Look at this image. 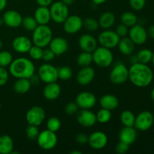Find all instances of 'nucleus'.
<instances>
[{"label":"nucleus","mask_w":154,"mask_h":154,"mask_svg":"<svg viewBox=\"0 0 154 154\" xmlns=\"http://www.w3.org/2000/svg\"><path fill=\"white\" fill-rule=\"evenodd\" d=\"M61 93V87L57 82L46 84L44 87L43 95L44 97L50 101L57 99Z\"/></svg>","instance_id":"nucleus-23"},{"label":"nucleus","mask_w":154,"mask_h":154,"mask_svg":"<svg viewBox=\"0 0 154 154\" xmlns=\"http://www.w3.org/2000/svg\"><path fill=\"white\" fill-rule=\"evenodd\" d=\"M46 117V113L42 107L35 105L30 108L26 114V120L28 124L40 126Z\"/></svg>","instance_id":"nucleus-11"},{"label":"nucleus","mask_w":154,"mask_h":154,"mask_svg":"<svg viewBox=\"0 0 154 154\" xmlns=\"http://www.w3.org/2000/svg\"><path fill=\"white\" fill-rule=\"evenodd\" d=\"M129 80L138 87H146L153 80V72L147 64L135 63L129 69Z\"/></svg>","instance_id":"nucleus-1"},{"label":"nucleus","mask_w":154,"mask_h":154,"mask_svg":"<svg viewBox=\"0 0 154 154\" xmlns=\"http://www.w3.org/2000/svg\"><path fill=\"white\" fill-rule=\"evenodd\" d=\"M129 149V144H126V143L123 142V141H120L119 142L117 143V144L115 145L114 147V150L115 152L117 154H125L128 152Z\"/></svg>","instance_id":"nucleus-44"},{"label":"nucleus","mask_w":154,"mask_h":154,"mask_svg":"<svg viewBox=\"0 0 154 154\" xmlns=\"http://www.w3.org/2000/svg\"><path fill=\"white\" fill-rule=\"evenodd\" d=\"M99 27L103 29H109L115 23V16L112 12L106 11L104 12L99 18Z\"/></svg>","instance_id":"nucleus-27"},{"label":"nucleus","mask_w":154,"mask_h":154,"mask_svg":"<svg viewBox=\"0 0 154 154\" xmlns=\"http://www.w3.org/2000/svg\"><path fill=\"white\" fill-rule=\"evenodd\" d=\"M9 72L15 78L29 79L35 74V67L31 60L26 57H19L13 60L9 66Z\"/></svg>","instance_id":"nucleus-2"},{"label":"nucleus","mask_w":154,"mask_h":154,"mask_svg":"<svg viewBox=\"0 0 154 154\" xmlns=\"http://www.w3.org/2000/svg\"><path fill=\"white\" fill-rule=\"evenodd\" d=\"M77 121L81 126L90 128L94 126L97 120L95 113L90 111V109H81V111L78 113Z\"/></svg>","instance_id":"nucleus-16"},{"label":"nucleus","mask_w":154,"mask_h":154,"mask_svg":"<svg viewBox=\"0 0 154 154\" xmlns=\"http://www.w3.org/2000/svg\"><path fill=\"white\" fill-rule=\"evenodd\" d=\"M57 72H58L59 79L63 80V81L69 80L72 77V75H73L72 68L66 66L57 68Z\"/></svg>","instance_id":"nucleus-36"},{"label":"nucleus","mask_w":154,"mask_h":154,"mask_svg":"<svg viewBox=\"0 0 154 154\" xmlns=\"http://www.w3.org/2000/svg\"><path fill=\"white\" fill-rule=\"evenodd\" d=\"M75 140H76L78 144H81V145H85V144H88L89 135L86 133H84V132H81L76 135Z\"/></svg>","instance_id":"nucleus-48"},{"label":"nucleus","mask_w":154,"mask_h":154,"mask_svg":"<svg viewBox=\"0 0 154 154\" xmlns=\"http://www.w3.org/2000/svg\"><path fill=\"white\" fill-rule=\"evenodd\" d=\"M108 141V138L105 132L96 131L89 136L88 144L93 149L99 150L103 149L107 145Z\"/></svg>","instance_id":"nucleus-15"},{"label":"nucleus","mask_w":154,"mask_h":154,"mask_svg":"<svg viewBox=\"0 0 154 154\" xmlns=\"http://www.w3.org/2000/svg\"><path fill=\"white\" fill-rule=\"evenodd\" d=\"M115 32L120 38L126 37V36L128 35V33H129V27L125 26L124 24L121 23L120 25L117 26Z\"/></svg>","instance_id":"nucleus-47"},{"label":"nucleus","mask_w":154,"mask_h":154,"mask_svg":"<svg viewBox=\"0 0 154 154\" xmlns=\"http://www.w3.org/2000/svg\"><path fill=\"white\" fill-rule=\"evenodd\" d=\"M48 46L50 49L54 53L56 57H60L68 51L69 42L65 38L56 37L53 38Z\"/></svg>","instance_id":"nucleus-19"},{"label":"nucleus","mask_w":154,"mask_h":154,"mask_svg":"<svg viewBox=\"0 0 154 154\" xmlns=\"http://www.w3.org/2000/svg\"><path fill=\"white\" fill-rule=\"evenodd\" d=\"M99 104L102 108L113 111L119 106V99L112 94H105L99 99Z\"/></svg>","instance_id":"nucleus-25"},{"label":"nucleus","mask_w":154,"mask_h":154,"mask_svg":"<svg viewBox=\"0 0 154 154\" xmlns=\"http://www.w3.org/2000/svg\"><path fill=\"white\" fill-rule=\"evenodd\" d=\"M9 74L5 68L0 66V87L4 86L7 84L8 81Z\"/></svg>","instance_id":"nucleus-46"},{"label":"nucleus","mask_w":154,"mask_h":154,"mask_svg":"<svg viewBox=\"0 0 154 154\" xmlns=\"http://www.w3.org/2000/svg\"><path fill=\"white\" fill-rule=\"evenodd\" d=\"M83 26H84V28L89 32H96L99 28L98 20L91 17L86 18L83 20Z\"/></svg>","instance_id":"nucleus-38"},{"label":"nucleus","mask_w":154,"mask_h":154,"mask_svg":"<svg viewBox=\"0 0 154 154\" xmlns=\"http://www.w3.org/2000/svg\"><path fill=\"white\" fill-rule=\"evenodd\" d=\"M108 0H92V2L96 5H102L108 2Z\"/></svg>","instance_id":"nucleus-53"},{"label":"nucleus","mask_w":154,"mask_h":154,"mask_svg":"<svg viewBox=\"0 0 154 154\" xmlns=\"http://www.w3.org/2000/svg\"><path fill=\"white\" fill-rule=\"evenodd\" d=\"M63 24V29L66 33L74 35L81 31L83 28V20L78 15H69Z\"/></svg>","instance_id":"nucleus-13"},{"label":"nucleus","mask_w":154,"mask_h":154,"mask_svg":"<svg viewBox=\"0 0 154 154\" xmlns=\"http://www.w3.org/2000/svg\"><path fill=\"white\" fill-rule=\"evenodd\" d=\"M130 7L136 11H141L146 5V0H129Z\"/></svg>","instance_id":"nucleus-42"},{"label":"nucleus","mask_w":154,"mask_h":154,"mask_svg":"<svg viewBox=\"0 0 154 154\" xmlns=\"http://www.w3.org/2000/svg\"><path fill=\"white\" fill-rule=\"evenodd\" d=\"M71 154H81L82 152L81 151H78V150H73V151L70 152Z\"/></svg>","instance_id":"nucleus-56"},{"label":"nucleus","mask_w":154,"mask_h":154,"mask_svg":"<svg viewBox=\"0 0 154 154\" xmlns=\"http://www.w3.org/2000/svg\"><path fill=\"white\" fill-rule=\"evenodd\" d=\"M12 61H13V56L9 51H0V66L1 67L5 68L9 66Z\"/></svg>","instance_id":"nucleus-39"},{"label":"nucleus","mask_w":154,"mask_h":154,"mask_svg":"<svg viewBox=\"0 0 154 154\" xmlns=\"http://www.w3.org/2000/svg\"><path fill=\"white\" fill-rule=\"evenodd\" d=\"M92 63H93L92 53L83 51L77 57V63L81 67H86V66H90Z\"/></svg>","instance_id":"nucleus-33"},{"label":"nucleus","mask_w":154,"mask_h":154,"mask_svg":"<svg viewBox=\"0 0 154 154\" xmlns=\"http://www.w3.org/2000/svg\"><path fill=\"white\" fill-rule=\"evenodd\" d=\"M39 132L37 126L29 124L26 128V136L29 140H36Z\"/></svg>","instance_id":"nucleus-41"},{"label":"nucleus","mask_w":154,"mask_h":154,"mask_svg":"<svg viewBox=\"0 0 154 154\" xmlns=\"http://www.w3.org/2000/svg\"><path fill=\"white\" fill-rule=\"evenodd\" d=\"M32 46V42L26 36L20 35L12 41V48L19 54H26Z\"/></svg>","instance_id":"nucleus-20"},{"label":"nucleus","mask_w":154,"mask_h":154,"mask_svg":"<svg viewBox=\"0 0 154 154\" xmlns=\"http://www.w3.org/2000/svg\"><path fill=\"white\" fill-rule=\"evenodd\" d=\"M147 34H148V35L150 36V38L154 39V25L150 26L149 27L148 30H147Z\"/></svg>","instance_id":"nucleus-51"},{"label":"nucleus","mask_w":154,"mask_h":154,"mask_svg":"<svg viewBox=\"0 0 154 154\" xmlns=\"http://www.w3.org/2000/svg\"><path fill=\"white\" fill-rule=\"evenodd\" d=\"M95 75H96L95 70L90 66L81 67V70L77 75V82L81 86H87L93 81Z\"/></svg>","instance_id":"nucleus-21"},{"label":"nucleus","mask_w":154,"mask_h":154,"mask_svg":"<svg viewBox=\"0 0 154 154\" xmlns=\"http://www.w3.org/2000/svg\"><path fill=\"white\" fill-rule=\"evenodd\" d=\"M118 49L122 54L125 56H131L135 51V45L129 37L120 38L119 42Z\"/></svg>","instance_id":"nucleus-26"},{"label":"nucleus","mask_w":154,"mask_h":154,"mask_svg":"<svg viewBox=\"0 0 154 154\" xmlns=\"http://www.w3.org/2000/svg\"><path fill=\"white\" fill-rule=\"evenodd\" d=\"M137 129L134 126H123L119 133L120 141L131 145L137 139Z\"/></svg>","instance_id":"nucleus-22"},{"label":"nucleus","mask_w":154,"mask_h":154,"mask_svg":"<svg viewBox=\"0 0 154 154\" xmlns=\"http://www.w3.org/2000/svg\"><path fill=\"white\" fill-rule=\"evenodd\" d=\"M7 0H0V12L5 10V8L7 6Z\"/></svg>","instance_id":"nucleus-52"},{"label":"nucleus","mask_w":154,"mask_h":154,"mask_svg":"<svg viewBox=\"0 0 154 154\" xmlns=\"http://www.w3.org/2000/svg\"><path fill=\"white\" fill-rule=\"evenodd\" d=\"M1 108H2V105H1V103H0V110H1Z\"/></svg>","instance_id":"nucleus-61"},{"label":"nucleus","mask_w":154,"mask_h":154,"mask_svg":"<svg viewBox=\"0 0 154 154\" xmlns=\"http://www.w3.org/2000/svg\"><path fill=\"white\" fill-rule=\"evenodd\" d=\"M135 120V115L132 111L125 110L120 114V121L123 126H134Z\"/></svg>","instance_id":"nucleus-31"},{"label":"nucleus","mask_w":154,"mask_h":154,"mask_svg":"<svg viewBox=\"0 0 154 154\" xmlns=\"http://www.w3.org/2000/svg\"><path fill=\"white\" fill-rule=\"evenodd\" d=\"M92 55L93 62L99 67L108 68L112 65L114 55L111 49L102 46L97 47L96 49L92 53Z\"/></svg>","instance_id":"nucleus-4"},{"label":"nucleus","mask_w":154,"mask_h":154,"mask_svg":"<svg viewBox=\"0 0 154 154\" xmlns=\"http://www.w3.org/2000/svg\"><path fill=\"white\" fill-rule=\"evenodd\" d=\"M96 101L95 95L88 91L81 92L75 99V102L81 109H91L96 105Z\"/></svg>","instance_id":"nucleus-14"},{"label":"nucleus","mask_w":154,"mask_h":154,"mask_svg":"<svg viewBox=\"0 0 154 154\" xmlns=\"http://www.w3.org/2000/svg\"><path fill=\"white\" fill-rule=\"evenodd\" d=\"M53 38V32L48 25H38L32 32V40L34 45L45 48Z\"/></svg>","instance_id":"nucleus-3"},{"label":"nucleus","mask_w":154,"mask_h":154,"mask_svg":"<svg viewBox=\"0 0 154 154\" xmlns=\"http://www.w3.org/2000/svg\"><path fill=\"white\" fill-rule=\"evenodd\" d=\"M61 127V121L57 117H51L47 121V129L57 133Z\"/></svg>","instance_id":"nucleus-37"},{"label":"nucleus","mask_w":154,"mask_h":154,"mask_svg":"<svg viewBox=\"0 0 154 154\" xmlns=\"http://www.w3.org/2000/svg\"><path fill=\"white\" fill-rule=\"evenodd\" d=\"M120 20L123 24L127 27H132L138 23V17L136 15L131 11H125L120 16Z\"/></svg>","instance_id":"nucleus-30"},{"label":"nucleus","mask_w":154,"mask_h":154,"mask_svg":"<svg viewBox=\"0 0 154 154\" xmlns=\"http://www.w3.org/2000/svg\"><path fill=\"white\" fill-rule=\"evenodd\" d=\"M109 79L115 85L124 84L129 80V69L123 63H117L110 72Z\"/></svg>","instance_id":"nucleus-7"},{"label":"nucleus","mask_w":154,"mask_h":154,"mask_svg":"<svg viewBox=\"0 0 154 154\" xmlns=\"http://www.w3.org/2000/svg\"><path fill=\"white\" fill-rule=\"evenodd\" d=\"M2 47H3V43L2 42V40H0V50L2 48Z\"/></svg>","instance_id":"nucleus-60"},{"label":"nucleus","mask_w":154,"mask_h":154,"mask_svg":"<svg viewBox=\"0 0 154 154\" xmlns=\"http://www.w3.org/2000/svg\"><path fill=\"white\" fill-rule=\"evenodd\" d=\"M79 110V107L78 106L76 102H69L65 107V112L68 115H74L77 114Z\"/></svg>","instance_id":"nucleus-43"},{"label":"nucleus","mask_w":154,"mask_h":154,"mask_svg":"<svg viewBox=\"0 0 154 154\" xmlns=\"http://www.w3.org/2000/svg\"><path fill=\"white\" fill-rule=\"evenodd\" d=\"M38 145L40 148L44 150H51L57 146L58 138L56 132L50 131L49 129H45L39 132L37 138Z\"/></svg>","instance_id":"nucleus-6"},{"label":"nucleus","mask_w":154,"mask_h":154,"mask_svg":"<svg viewBox=\"0 0 154 154\" xmlns=\"http://www.w3.org/2000/svg\"><path fill=\"white\" fill-rule=\"evenodd\" d=\"M29 81H30V82H31L32 85H37L41 80H40V78H39V77L38 76V75H36L34 74V75H33L32 76L29 78Z\"/></svg>","instance_id":"nucleus-50"},{"label":"nucleus","mask_w":154,"mask_h":154,"mask_svg":"<svg viewBox=\"0 0 154 154\" xmlns=\"http://www.w3.org/2000/svg\"><path fill=\"white\" fill-rule=\"evenodd\" d=\"M150 97H151V99L154 102V88L151 90V93H150Z\"/></svg>","instance_id":"nucleus-57"},{"label":"nucleus","mask_w":154,"mask_h":154,"mask_svg":"<svg viewBox=\"0 0 154 154\" xmlns=\"http://www.w3.org/2000/svg\"><path fill=\"white\" fill-rule=\"evenodd\" d=\"M78 45L82 51L93 53L98 47V41L94 36L86 33L80 36Z\"/></svg>","instance_id":"nucleus-17"},{"label":"nucleus","mask_w":154,"mask_h":154,"mask_svg":"<svg viewBox=\"0 0 154 154\" xmlns=\"http://www.w3.org/2000/svg\"><path fill=\"white\" fill-rule=\"evenodd\" d=\"M55 57L56 55L54 54V53L50 48H47V49L43 50L42 60H43L45 62L48 63V62L52 61V60H54Z\"/></svg>","instance_id":"nucleus-45"},{"label":"nucleus","mask_w":154,"mask_h":154,"mask_svg":"<svg viewBox=\"0 0 154 154\" xmlns=\"http://www.w3.org/2000/svg\"><path fill=\"white\" fill-rule=\"evenodd\" d=\"M29 55L30 58L33 60H40L42 58V54H43V48H40L36 45H32L29 51Z\"/></svg>","instance_id":"nucleus-40"},{"label":"nucleus","mask_w":154,"mask_h":154,"mask_svg":"<svg viewBox=\"0 0 154 154\" xmlns=\"http://www.w3.org/2000/svg\"><path fill=\"white\" fill-rule=\"evenodd\" d=\"M153 57V51L147 48L140 50L136 54L138 63H143V64H148L152 60Z\"/></svg>","instance_id":"nucleus-32"},{"label":"nucleus","mask_w":154,"mask_h":154,"mask_svg":"<svg viewBox=\"0 0 154 154\" xmlns=\"http://www.w3.org/2000/svg\"><path fill=\"white\" fill-rule=\"evenodd\" d=\"M32 87V84L28 78H17L14 84L13 88L15 93L18 94H25L28 93Z\"/></svg>","instance_id":"nucleus-28"},{"label":"nucleus","mask_w":154,"mask_h":154,"mask_svg":"<svg viewBox=\"0 0 154 154\" xmlns=\"http://www.w3.org/2000/svg\"><path fill=\"white\" fill-rule=\"evenodd\" d=\"M3 24H4V21H3L2 17H0V27H1Z\"/></svg>","instance_id":"nucleus-58"},{"label":"nucleus","mask_w":154,"mask_h":154,"mask_svg":"<svg viewBox=\"0 0 154 154\" xmlns=\"http://www.w3.org/2000/svg\"><path fill=\"white\" fill-rule=\"evenodd\" d=\"M22 26L26 31L33 32L36 29V27L38 26V23L36 22L35 19L34 17L26 16L24 18H23Z\"/></svg>","instance_id":"nucleus-35"},{"label":"nucleus","mask_w":154,"mask_h":154,"mask_svg":"<svg viewBox=\"0 0 154 154\" xmlns=\"http://www.w3.org/2000/svg\"><path fill=\"white\" fill-rule=\"evenodd\" d=\"M129 38L134 42L135 45H142L147 42L148 34L147 31L143 26L140 24H135L130 27L128 33Z\"/></svg>","instance_id":"nucleus-12"},{"label":"nucleus","mask_w":154,"mask_h":154,"mask_svg":"<svg viewBox=\"0 0 154 154\" xmlns=\"http://www.w3.org/2000/svg\"><path fill=\"white\" fill-rule=\"evenodd\" d=\"M2 19L4 23L10 28H17L22 25L23 17L17 11H7L3 14Z\"/></svg>","instance_id":"nucleus-18"},{"label":"nucleus","mask_w":154,"mask_h":154,"mask_svg":"<svg viewBox=\"0 0 154 154\" xmlns=\"http://www.w3.org/2000/svg\"><path fill=\"white\" fill-rule=\"evenodd\" d=\"M130 62L132 63V64H133V63H138V60H137L136 55L132 56V57H130Z\"/></svg>","instance_id":"nucleus-55"},{"label":"nucleus","mask_w":154,"mask_h":154,"mask_svg":"<svg viewBox=\"0 0 154 154\" xmlns=\"http://www.w3.org/2000/svg\"><path fill=\"white\" fill-rule=\"evenodd\" d=\"M34 18L38 25H48L51 20L49 8L39 6L35 11Z\"/></svg>","instance_id":"nucleus-24"},{"label":"nucleus","mask_w":154,"mask_h":154,"mask_svg":"<svg viewBox=\"0 0 154 154\" xmlns=\"http://www.w3.org/2000/svg\"><path fill=\"white\" fill-rule=\"evenodd\" d=\"M14 150V141L8 135L0 136V154H11Z\"/></svg>","instance_id":"nucleus-29"},{"label":"nucleus","mask_w":154,"mask_h":154,"mask_svg":"<svg viewBox=\"0 0 154 154\" xmlns=\"http://www.w3.org/2000/svg\"><path fill=\"white\" fill-rule=\"evenodd\" d=\"M96 116L97 122L104 124V123H108L111 120V117H112V113L110 110L102 108L99 111H98Z\"/></svg>","instance_id":"nucleus-34"},{"label":"nucleus","mask_w":154,"mask_h":154,"mask_svg":"<svg viewBox=\"0 0 154 154\" xmlns=\"http://www.w3.org/2000/svg\"><path fill=\"white\" fill-rule=\"evenodd\" d=\"M154 116L150 111H143L135 116L134 127L141 132H146L153 126Z\"/></svg>","instance_id":"nucleus-10"},{"label":"nucleus","mask_w":154,"mask_h":154,"mask_svg":"<svg viewBox=\"0 0 154 154\" xmlns=\"http://www.w3.org/2000/svg\"><path fill=\"white\" fill-rule=\"evenodd\" d=\"M38 76L45 84L57 82L59 79L57 68L48 63L42 65L38 69Z\"/></svg>","instance_id":"nucleus-9"},{"label":"nucleus","mask_w":154,"mask_h":154,"mask_svg":"<svg viewBox=\"0 0 154 154\" xmlns=\"http://www.w3.org/2000/svg\"><path fill=\"white\" fill-rule=\"evenodd\" d=\"M61 1L63 2L64 4H66V5L69 6V5H73L76 0H61Z\"/></svg>","instance_id":"nucleus-54"},{"label":"nucleus","mask_w":154,"mask_h":154,"mask_svg":"<svg viewBox=\"0 0 154 154\" xmlns=\"http://www.w3.org/2000/svg\"><path fill=\"white\" fill-rule=\"evenodd\" d=\"M49 9L51 20L56 23L63 24L69 15V6L64 4L62 1L53 2L50 5Z\"/></svg>","instance_id":"nucleus-5"},{"label":"nucleus","mask_w":154,"mask_h":154,"mask_svg":"<svg viewBox=\"0 0 154 154\" xmlns=\"http://www.w3.org/2000/svg\"><path fill=\"white\" fill-rule=\"evenodd\" d=\"M120 37L116 33L115 31L109 29H104L98 37V43L104 48L113 49L117 48Z\"/></svg>","instance_id":"nucleus-8"},{"label":"nucleus","mask_w":154,"mask_h":154,"mask_svg":"<svg viewBox=\"0 0 154 154\" xmlns=\"http://www.w3.org/2000/svg\"><path fill=\"white\" fill-rule=\"evenodd\" d=\"M54 0H36V2L38 6H45V7H49L53 3Z\"/></svg>","instance_id":"nucleus-49"},{"label":"nucleus","mask_w":154,"mask_h":154,"mask_svg":"<svg viewBox=\"0 0 154 154\" xmlns=\"http://www.w3.org/2000/svg\"><path fill=\"white\" fill-rule=\"evenodd\" d=\"M152 63H153V66L154 67V52H153V57H152V60H151Z\"/></svg>","instance_id":"nucleus-59"}]
</instances>
